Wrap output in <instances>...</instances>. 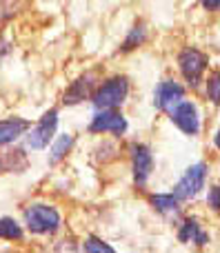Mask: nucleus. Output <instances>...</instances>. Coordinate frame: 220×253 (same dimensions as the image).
<instances>
[{"label": "nucleus", "mask_w": 220, "mask_h": 253, "mask_svg": "<svg viewBox=\"0 0 220 253\" xmlns=\"http://www.w3.org/2000/svg\"><path fill=\"white\" fill-rule=\"evenodd\" d=\"M85 251H89V253H93V251H107V253H111L114 249H111L109 245H105L102 240H98V238H89V240L85 242Z\"/></svg>", "instance_id": "a211bd4d"}, {"label": "nucleus", "mask_w": 220, "mask_h": 253, "mask_svg": "<svg viewBox=\"0 0 220 253\" xmlns=\"http://www.w3.org/2000/svg\"><path fill=\"white\" fill-rule=\"evenodd\" d=\"M132 162H133V180L136 184H145L154 169V156L147 144H132Z\"/></svg>", "instance_id": "1a4fd4ad"}, {"label": "nucleus", "mask_w": 220, "mask_h": 253, "mask_svg": "<svg viewBox=\"0 0 220 253\" xmlns=\"http://www.w3.org/2000/svg\"><path fill=\"white\" fill-rule=\"evenodd\" d=\"M93 93V76L87 74L83 78H78L76 83H71V87L65 91V105H78L85 98H91Z\"/></svg>", "instance_id": "9d476101"}, {"label": "nucleus", "mask_w": 220, "mask_h": 253, "mask_svg": "<svg viewBox=\"0 0 220 253\" xmlns=\"http://www.w3.org/2000/svg\"><path fill=\"white\" fill-rule=\"evenodd\" d=\"M207 96L212 102L220 105V71H214L207 80Z\"/></svg>", "instance_id": "dca6fc26"}, {"label": "nucleus", "mask_w": 220, "mask_h": 253, "mask_svg": "<svg viewBox=\"0 0 220 253\" xmlns=\"http://www.w3.org/2000/svg\"><path fill=\"white\" fill-rule=\"evenodd\" d=\"M178 198L176 196H165V193H158V196L151 198V205H154L156 211H163V213H174L178 211Z\"/></svg>", "instance_id": "2eb2a0df"}, {"label": "nucleus", "mask_w": 220, "mask_h": 253, "mask_svg": "<svg viewBox=\"0 0 220 253\" xmlns=\"http://www.w3.org/2000/svg\"><path fill=\"white\" fill-rule=\"evenodd\" d=\"M0 238L2 240H22V229L13 218H0Z\"/></svg>", "instance_id": "4468645a"}, {"label": "nucleus", "mask_w": 220, "mask_h": 253, "mask_svg": "<svg viewBox=\"0 0 220 253\" xmlns=\"http://www.w3.org/2000/svg\"><path fill=\"white\" fill-rule=\"evenodd\" d=\"M203 7L209 9V11H216L220 7V0H203Z\"/></svg>", "instance_id": "aec40b11"}, {"label": "nucleus", "mask_w": 220, "mask_h": 253, "mask_svg": "<svg viewBox=\"0 0 220 253\" xmlns=\"http://www.w3.org/2000/svg\"><path fill=\"white\" fill-rule=\"evenodd\" d=\"M182 100H185V89H182L178 83H174V80L160 83L158 89H156V93H154V105L158 107L160 111H167V114H172L174 107Z\"/></svg>", "instance_id": "0eeeda50"}, {"label": "nucleus", "mask_w": 220, "mask_h": 253, "mask_svg": "<svg viewBox=\"0 0 220 253\" xmlns=\"http://www.w3.org/2000/svg\"><path fill=\"white\" fill-rule=\"evenodd\" d=\"M172 120L176 123V126L180 131H185L187 135H196L200 131V120H198V111H196V107L191 105V102L182 100L178 102L176 107H174L172 114Z\"/></svg>", "instance_id": "6e6552de"}, {"label": "nucleus", "mask_w": 220, "mask_h": 253, "mask_svg": "<svg viewBox=\"0 0 220 253\" xmlns=\"http://www.w3.org/2000/svg\"><path fill=\"white\" fill-rule=\"evenodd\" d=\"M127 93H129L127 78L116 76V78H109L107 83H102L100 87L91 93V102L98 109H116V107H120L127 100Z\"/></svg>", "instance_id": "f03ea898"}, {"label": "nucleus", "mask_w": 220, "mask_h": 253, "mask_svg": "<svg viewBox=\"0 0 220 253\" xmlns=\"http://www.w3.org/2000/svg\"><path fill=\"white\" fill-rule=\"evenodd\" d=\"M178 240L180 242H196L198 247H205L207 245V233L200 229V224L196 220H185L180 227V233H178Z\"/></svg>", "instance_id": "f8f14e48"}, {"label": "nucleus", "mask_w": 220, "mask_h": 253, "mask_svg": "<svg viewBox=\"0 0 220 253\" xmlns=\"http://www.w3.org/2000/svg\"><path fill=\"white\" fill-rule=\"evenodd\" d=\"M89 131H91V133L123 135L125 131H127V120H125V116L116 109H102L100 114L93 116L91 125H89Z\"/></svg>", "instance_id": "423d86ee"}, {"label": "nucleus", "mask_w": 220, "mask_h": 253, "mask_svg": "<svg viewBox=\"0 0 220 253\" xmlns=\"http://www.w3.org/2000/svg\"><path fill=\"white\" fill-rule=\"evenodd\" d=\"M214 142H216V147L220 149V131H218V133H216V138H214Z\"/></svg>", "instance_id": "412c9836"}, {"label": "nucleus", "mask_w": 220, "mask_h": 253, "mask_svg": "<svg viewBox=\"0 0 220 253\" xmlns=\"http://www.w3.org/2000/svg\"><path fill=\"white\" fill-rule=\"evenodd\" d=\"M27 129H29V123L22 120V118L0 120V147H4V144L18 140L22 133H27Z\"/></svg>", "instance_id": "9b49d317"}, {"label": "nucleus", "mask_w": 220, "mask_h": 253, "mask_svg": "<svg viewBox=\"0 0 220 253\" xmlns=\"http://www.w3.org/2000/svg\"><path fill=\"white\" fill-rule=\"evenodd\" d=\"M207 62H209V58L194 47H187L185 51L180 53V58H178V65H180L182 76H185V80L191 84V87H196V84L200 83L205 69H207Z\"/></svg>", "instance_id": "20e7f679"}, {"label": "nucleus", "mask_w": 220, "mask_h": 253, "mask_svg": "<svg viewBox=\"0 0 220 253\" xmlns=\"http://www.w3.org/2000/svg\"><path fill=\"white\" fill-rule=\"evenodd\" d=\"M71 144H74V138H71L69 133L60 135V138L56 140V144L51 147V153H49V165H58V162H60L62 158L69 153Z\"/></svg>", "instance_id": "ddd939ff"}, {"label": "nucleus", "mask_w": 220, "mask_h": 253, "mask_svg": "<svg viewBox=\"0 0 220 253\" xmlns=\"http://www.w3.org/2000/svg\"><path fill=\"white\" fill-rule=\"evenodd\" d=\"M56 126H58V111L49 109L47 114L40 118V123L29 131V135H27V147L29 149H44L49 142H51L53 133H56Z\"/></svg>", "instance_id": "39448f33"}, {"label": "nucleus", "mask_w": 220, "mask_h": 253, "mask_svg": "<svg viewBox=\"0 0 220 253\" xmlns=\"http://www.w3.org/2000/svg\"><path fill=\"white\" fill-rule=\"evenodd\" d=\"M142 40H145V27L138 25V27H133V29H132V36H129V38L125 40L123 49H125V51H129V49H133L136 44H140Z\"/></svg>", "instance_id": "f3484780"}, {"label": "nucleus", "mask_w": 220, "mask_h": 253, "mask_svg": "<svg viewBox=\"0 0 220 253\" xmlns=\"http://www.w3.org/2000/svg\"><path fill=\"white\" fill-rule=\"evenodd\" d=\"M205 178H207V165L205 162H198V165L189 167L187 173L180 178V182L174 189V196L178 200H191L200 193V189L205 187Z\"/></svg>", "instance_id": "7ed1b4c3"}, {"label": "nucleus", "mask_w": 220, "mask_h": 253, "mask_svg": "<svg viewBox=\"0 0 220 253\" xmlns=\"http://www.w3.org/2000/svg\"><path fill=\"white\" fill-rule=\"evenodd\" d=\"M207 202H209V207H212V209L220 211V187H214L212 191H209Z\"/></svg>", "instance_id": "6ab92c4d"}, {"label": "nucleus", "mask_w": 220, "mask_h": 253, "mask_svg": "<svg viewBox=\"0 0 220 253\" xmlns=\"http://www.w3.org/2000/svg\"><path fill=\"white\" fill-rule=\"evenodd\" d=\"M25 224L31 233L47 236L60 229V213L49 205H31L25 209Z\"/></svg>", "instance_id": "f257e3e1"}]
</instances>
